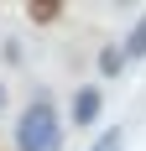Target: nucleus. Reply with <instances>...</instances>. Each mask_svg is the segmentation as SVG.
<instances>
[{
  "mask_svg": "<svg viewBox=\"0 0 146 151\" xmlns=\"http://www.w3.org/2000/svg\"><path fill=\"white\" fill-rule=\"evenodd\" d=\"M120 52H125V58H136V63L146 58V16L131 26V37H125V47H120Z\"/></svg>",
  "mask_w": 146,
  "mask_h": 151,
  "instance_id": "nucleus-3",
  "label": "nucleus"
},
{
  "mask_svg": "<svg viewBox=\"0 0 146 151\" xmlns=\"http://www.w3.org/2000/svg\"><path fill=\"white\" fill-rule=\"evenodd\" d=\"M110 146H120V130H110V136H99V141H94L89 151H110Z\"/></svg>",
  "mask_w": 146,
  "mask_h": 151,
  "instance_id": "nucleus-6",
  "label": "nucleus"
},
{
  "mask_svg": "<svg viewBox=\"0 0 146 151\" xmlns=\"http://www.w3.org/2000/svg\"><path fill=\"white\" fill-rule=\"evenodd\" d=\"M110 151H120V146H110Z\"/></svg>",
  "mask_w": 146,
  "mask_h": 151,
  "instance_id": "nucleus-8",
  "label": "nucleus"
},
{
  "mask_svg": "<svg viewBox=\"0 0 146 151\" xmlns=\"http://www.w3.org/2000/svg\"><path fill=\"white\" fill-rule=\"evenodd\" d=\"M16 146L21 151H58L63 146V120L52 99H31L26 115L16 120Z\"/></svg>",
  "mask_w": 146,
  "mask_h": 151,
  "instance_id": "nucleus-1",
  "label": "nucleus"
},
{
  "mask_svg": "<svg viewBox=\"0 0 146 151\" xmlns=\"http://www.w3.org/2000/svg\"><path fill=\"white\" fill-rule=\"evenodd\" d=\"M0 109H5V83H0Z\"/></svg>",
  "mask_w": 146,
  "mask_h": 151,
  "instance_id": "nucleus-7",
  "label": "nucleus"
},
{
  "mask_svg": "<svg viewBox=\"0 0 146 151\" xmlns=\"http://www.w3.org/2000/svg\"><path fill=\"white\" fill-rule=\"evenodd\" d=\"M120 68H125V52H120L115 42H110V47H99V73H104V78H115Z\"/></svg>",
  "mask_w": 146,
  "mask_h": 151,
  "instance_id": "nucleus-5",
  "label": "nucleus"
},
{
  "mask_svg": "<svg viewBox=\"0 0 146 151\" xmlns=\"http://www.w3.org/2000/svg\"><path fill=\"white\" fill-rule=\"evenodd\" d=\"M26 16L37 21V26H47V21H58V16H63V5H58V0H31Z\"/></svg>",
  "mask_w": 146,
  "mask_h": 151,
  "instance_id": "nucleus-4",
  "label": "nucleus"
},
{
  "mask_svg": "<svg viewBox=\"0 0 146 151\" xmlns=\"http://www.w3.org/2000/svg\"><path fill=\"white\" fill-rule=\"evenodd\" d=\"M99 104H104V94L89 83V89H78L73 94V125H94L99 120Z\"/></svg>",
  "mask_w": 146,
  "mask_h": 151,
  "instance_id": "nucleus-2",
  "label": "nucleus"
}]
</instances>
